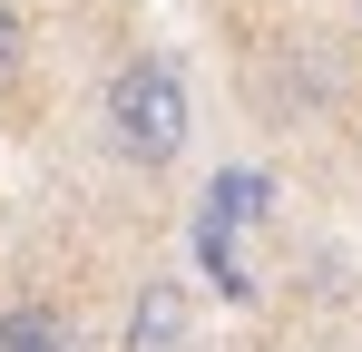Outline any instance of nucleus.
<instances>
[{
	"instance_id": "f257e3e1",
	"label": "nucleus",
	"mask_w": 362,
	"mask_h": 352,
	"mask_svg": "<svg viewBox=\"0 0 362 352\" xmlns=\"http://www.w3.org/2000/svg\"><path fill=\"white\" fill-rule=\"evenodd\" d=\"M186 127H196V88L167 49H137L108 78V147L127 167H177L186 157Z\"/></svg>"
},
{
	"instance_id": "7ed1b4c3",
	"label": "nucleus",
	"mask_w": 362,
	"mask_h": 352,
	"mask_svg": "<svg viewBox=\"0 0 362 352\" xmlns=\"http://www.w3.org/2000/svg\"><path fill=\"white\" fill-rule=\"evenodd\" d=\"M264 216H274V176H264V167H226L216 186H206V216H196V225L245 235V225H264Z\"/></svg>"
},
{
	"instance_id": "20e7f679",
	"label": "nucleus",
	"mask_w": 362,
	"mask_h": 352,
	"mask_svg": "<svg viewBox=\"0 0 362 352\" xmlns=\"http://www.w3.org/2000/svg\"><path fill=\"white\" fill-rule=\"evenodd\" d=\"M0 352H78V323L59 303H10L0 313Z\"/></svg>"
},
{
	"instance_id": "39448f33",
	"label": "nucleus",
	"mask_w": 362,
	"mask_h": 352,
	"mask_svg": "<svg viewBox=\"0 0 362 352\" xmlns=\"http://www.w3.org/2000/svg\"><path fill=\"white\" fill-rule=\"evenodd\" d=\"M196 264L216 274V293H226V303H245V293H255V264H245V245H235L226 225H196Z\"/></svg>"
},
{
	"instance_id": "f03ea898",
	"label": "nucleus",
	"mask_w": 362,
	"mask_h": 352,
	"mask_svg": "<svg viewBox=\"0 0 362 352\" xmlns=\"http://www.w3.org/2000/svg\"><path fill=\"white\" fill-rule=\"evenodd\" d=\"M127 352H196V303L177 274H147L127 303Z\"/></svg>"
},
{
	"instance_id": "423d86ee",
	"label": "nucleus",
	"mask_w": 362,
	"mask_h": 352,
	"mask_svg": "<svg viewBox=\"0 0 362 352\" xmlns=\"http://www.w3.org/2000/svg\"><path fill=\"white\" fill-rule=\"evenodd\" d=\"M10 69H20V10L0 0V78H10Z\"/></svg>"
}]
</instances>
